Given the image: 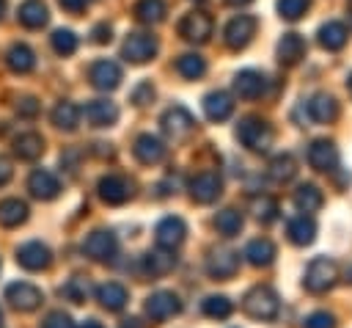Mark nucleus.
I'll return each mask as SVG.
<instances>
[{
  "label": "nucleus",
  "mask_w": 352,
  "mask_h": 328,
  "mask_svg": "<svg viewBox=\"0 0 352 328\" xmlns=\"http://www.w3.org/2000/svg\"><path fill=\"white\" fill-rule=\"evenodd\" d=\"M179 36L192 44H204L212 36V19L204 11H190L179 19Z\"/></svg>",
  "instance_id": "6"
},
{
  "label": "nucleus",
  "mask_w": 352,
  "mask_h": 328,
  "mask_svg": "<svg viewBox=\"0 0 352 328\" xmlns=\"http://www.w3.org/2000/svg\"><path fill=\"white\" fill-rule=\"evenodd\" d=\"M305 50H308L305 47V39L300 33H283V39L278 41V61L283 66H294V63L302 61Z\"/></svg>",
  "instance_id": "22"
},
{
  "label": "nucleus",
  "mask_w": 352,
  "mask_h": 328,
  "mask_svg": "<svg viewBox=\"0 0 352 328\" xmlns=\"http://www.w3.org/2000/svg\"><path fill=\"white\" fill-rule=\"evenodd\" d=\"M41 328H74V322H72V317L63 314V311H50V314L44 317Z\"/></svg>",
  "instance_id": "46"
},
{
  "label": "nucleus",
  "mask_w": 352,
  "mask_h": 328,
  "mask_svg": "<svg viewBox=\"0 0 352 328\" xmlns=\"http://www.w3.org/2000/svg\"><path fill=\"white\" fill-rule=\"evenodd\" d=\"M346 88H349V94H352V74L346 77Z\"/></svg>",
  "instance_id": "55"
},
{
  "label": "nucleus",
  "mask_w": 352,
  "mask_h": 328,
  "mask_svg": "<svg viewBox=\"0 0 352 328\" xmlns=\"http://www.w3.org/2000/svg\"><path fill=\"white\" fill-rule=\"evenodd\" d=\"M28 190H30L36 198H41V201H52V198L60 193V182H58V176H55L52 171L36 168V171L30 174V179H28Z\"/></svg>",
  "instance_id": "20"
},
{
  "label": "nucleus",
  "mask_w": 352,
  "mask_h": 328,
  "mask_svg": "<svg viewBox=\"0 0 352 328\" xmlns=\"http://www.w3.org/2000/svg\"><path fill=\"white\" fill-rule=\"evenodd\" d=\"M121 328H143V322H140L138 317H129V320L121 322Z\"/></svg>",
  "instance_id": "52"
},
{
  "label": "nucleus",
  "mask_w": 352,
  "mask_h": 328,
  "mask_svg": "<svg viewBox=\"0 0 352 328\" xmlns=\"http://www.w3.org/2000/svg\"><path fill=\"white\" fill-rule=\"evenodd\" d=\"M165 14H168L165 0H138L135 3V17L143 25H157L165 19Z\"/></svg>",
  "instance_id": "35"
},
{
  "label": "nucleus",
  "mask_w": 352,
  "mask_h": 328,
  "mask_svg": "<svg viewBox=\"0 0 352 328\" xmlns=\"http://www.w3.org/2000/svg\"><path fill=\"white\" fill-rule=\"evenodd\" d=\"M113 39V28L107 25V22H102V25H96L94 30H91V41L94 44H107Z\"/></svg>",
  "instance_id": "49"
},
{
  "label": "nucleus",
  "mask_w": 352,
  "mask_h": 328,
  "mask_svg": "<svg viewBox=\"0 0 352 328\" xmlns=\"http://www.w3.org/2000/svg\"><path fill=\"white\" fill-rule=\"evenodd\" d=\"M228 6H245V3H250V0H226Z\"/></svg>",
  "instance_id": "54"
},
{
  "label": "nucleus",
  "mask_w": 352,
  "mask_h": 328,
  "mask_svg": "<svg viewBox=\"0 0 352 328\" xmlns=\"http://www.w3.org/2000/svg\"><path fill=\"white\" fill-rule=\"evenodd\" d=\"M236 138L250 152H267L272 146V141H275V132L261 116H245L236 124Z\"/></svg>",
  "instance_id": "1"
},
{
  "label": "nucleus",
  "mask_w": 352,
  "mask_h": 328,
  "mask_svg": "<svg viewBox=\"0 0 352 328\" xmlns=\"http://www.w3.org/2000/svg\"><path fill=\"white\" fill-rule=\"evenodd\" d=\"M16 17L30 30H38V28H44L50 22V11H47V6L41 0H25L19 6V11H16Z\"/></svg>",
  "instance_id": "26"
},
{
  "label": "nucleus",
  "mask_w": 352,
  "mask_h": 328,
  "mask_svg": "<svg viewBox=\"0 0 352 328\" xmlns=\"http://www.w3.org/2000/svg\"><path fill=\"white\" fill-rule=\"evenodd\" d=\"M88 77H91L94 88H99V91H113V88H118V83H121V66H118L116 61L102 58V61H96V63L88 69Z\"/></svg>",
  "instance_id": "18"
},
{
  "label": "nucleus",
  "mask_w": 352,
  "mask_h": 328,
  "mask_svg": "<svg viewBox=\"0 0 352 328\" xmlns=\"http://www.w3.org/2000/svg\"><path fill=\"white\" fill-rule=\"evenodd\" d=\"M308 116L316 124H333L338 119V102L330 94H314L308 102Z\"/></svg>",
  "instance_id": "24"
},
{
  "label": "nucleus",
  "mask_w": 352,
  "mask_h": 328,
  "mask_svg": "<svg viewBox=\"0 0 352 328\" xmlns=\"http://www.w3.org/2000/svg\"><path fill=\"white\" fill-rule=\"evenodd\" d=\"M132 152H135V157H138L143 165H157V163L165 157V143H162L157 135L143 132V135H138V138H135Z\"/></svg>",
  "instance_id": "21"
},
{
  "label": "nucleus",
  "mask_w": 352,
  "mask_h": 328,
  "mask_svg": "<svg viewBox=\"0 0 352 328\" xmlns=\"http://www.w3.org/2000/svg\"><path fill=\"white\" fill-rule=\"evenodd\" d=\"M80 328H102V322H96V320H85Z\"/></svg>",
  "instance_id": "53"
},
{
  "label": "nucleus",
  "mask_w": 352,
  "mask_h": 328,
  "mask_svg": "<svg viewBox=\"0 0 352 328\" xmlns=\"http://www.w3.org/2000/svg\"><path fill=\"white\" fill-rule=\"evenodd\" d=\"M160 124H162V130H165V132H168L173 141H182L184 135H190V132H192L195 119H192V113H190L187 107L173 105V107H168V110L162 113Z\"/></svg>",
  "instance_id": "9"
},
{
  "label": "nucleus",
  "mask_w": 352,
  "mask_h": 328,
  "mask_svg": "<svg viewBox=\"0 0 352 328\" xmlns=\"http://www.w3.org/2000/svg\"><path fill=\"white\" fill-rule=\"evenodd\" d=\"M201 105H204V113L209 121H226L234 113V102L226 91H209Z\"/></svg>",
  "instance_id": "23"
},
{
  "label": "nucleus",
  "mask_w": 352,
  "mask_h": 328,
  "mask_svg": "<svg viewBox=\"0 0 352 328\" xmlns=\"http://www.w3.org/2000/svg\"><path fill=\"white\" fill-rule=\"evenodd\" d=\"M0 325H3V311H0Z\"/></svg>",
  "instance_id": "57"
},
{
  "label": "nucleus",
  "mask_w": 352,
  "mask_h": 328,
  "mask_svg": "<svg viewBox=\"0 0 352 328\" xmlns=\"http://www.w3.org/2000/svg\"><path fill=\"white\" fill-rule=\"evenodd\" d=\"M82 251H85L91 259H96V262H113L116 254H118V240H116L113 232L96 229V232H91V234L85 237Z\"/></svg>",
  "instance_id": "5"
},
{
  "label": "nucleus",
  "mask_w": 352,
  "mask_h": 328,
  "mask_svg": "<svg viewBox=\"0 0 352 328\" xmlns=\"http://www.w3.org/2000/svg\"><path fill=\"white\" fill-rule=\"evenodd\" d=\"M25 221H28V204L25 201H19V198L0 201V226L14 229V226H19Z\"/></svg>",
  "instance_id": "33"
},
{
  "label": "nucleus",
  "mask_w": 352,
  "mask_h": 328,
  "mask_svg": "<svg viewBox=\"0 0 352 328\" xmlns=\"http://www.w3.org/2000/svg\"><path fill=\"white\" fill-rule=\"evenodd\" d=\"M239 270V254L228 251V248H214L206 256V273L217 281H228L234 273Z\"/></svg>",
  "instance_id": "10"
},
{
  "label": "nucleus",
  "mask_w": 352,
  "mask_h": 328,
  "mask_svg": "<svg viewBox=\"0 0 352 328\" xmlns=\"http://www.w3.org/2000/svg\"><path fill=\"white\" fill-rule=\"evenodd\" d=\"M154 237H157V245H160V248L176 251V248L184 243V237H187V223H184L182 218H176V215H168V218H162V221L157 223Z\"/></svg>",
  "instance_id": "12"
},
{
  "label": "nucleus",
  "mask_w": 352,
  "mask_h": 328,
  "mask_svg": "<svg viewBox=\"0 0 352 328\" xmlns=\"http://www.w3.org/2000/svg\"><path fill=\"white\" fill-rule=\"evenodd\" d=\"M38 107H41V105H38L36 96H25V99L16 102V113H19L22 119H33V116L38 113Z\"/></svg>",
  "instance_id": "48"
},
{
  "label": "nucleus",
  "mask_w": 352,
  "mask_h": 328,
  "mask_svg": "<svg viewBox=\"0 0 352 328\" xmlns=\"http://www.w3.org/2000/svg\"><path fill=\"white\" fill-rule=\"evenodd\" d=\"M176 72H179L184 80H198V77L206 74V61H204L201 55H195V52H187V55H182V58L176 61Z\"/></svg>",
  "instance_id": "37"
},
{
  "label": "nucleus",
  "mask_w": 352,
  "mask_h": 328,
  "mask_svg": "<svg viewBox=\"0 0 352 328\" xmlns=\"http://www.w3.org/2000/svg\"><path fill=\"white\" fill-rule=\"evenodd\" d=\"M16 262H19L25 270H44V267L52 262V254H50V248H47L44 243L30 240V243L19 245V251H16Z\"/></svg>",
  "instance_id": "19"
},
{
  "label": "nucleus",
  "mask_w": 352,
  "mask_h": 328,
  "mask_svg": "<svg viewBox=\"0 0 352 328\" xmlns=\"http://www.w3.org/2000/svg\"><path fill=\"white\" fill-rule=\"evenodd\" d=\"M308 163H311V168L324 171V174L336 171V165H338V149H336V143L327 141V138L314 141L308 146Z\"/></svg>",
  "instance_id": "16"
},
{
  "label": "nucleus",
  "mask_w": 352,
  "mask_h": 328,
  "mask_svg": "<svg viewBox=\"0 0 352 328\" xmlns=\"http://www.w3.org/2000/svg\"><path fill=\"white\" fill-rule=\"evenodd\" d=\"M99 196L104 204H126L132 198V182L126 176H118V174H107L99 179Z\"/></svg>",
  "instance_id": "11"
},
{
  "label": "nucleus",
  "mask_w": 352,
  "mask_h": 328,
  "mask_svg": "<svg viewBox=\"0 0 352 328\" xmlns=\"http://www.w3.org/2000/svg\"><path fill=\"white\" fill-rule=\"evenodd\" d=\"M58 6L63 11H69V14H80V11H85L91 6V0H58Z\"/></svg>",
  "instance_id": "50"
},
{
  "label": "nucleus",
  "mask_w": 352,
  "mask_h": 328,
  "mask_svg": "<svg viewBox=\"0 0 352 328\" xmlns=\"http://www.w3.org/2000/svg\"><path fill=\"white\" fill-rule=\"evenodd\" d=\"M44 152V138L38 132H22L14 138V154L19 160H36Z\"/></svg>",
  "instance_id": "31"
},
{
  "label": "nucleus",
  "mask_w": 352,
  "mask_h": 328,
  "mask_svg": "<svg viewBox=\"0 0 352 328\" xmlns=\"http://www.w3.org/2000/svg\"><path fill=\"white\" fill-rule=\"evenodd\" d=\"M220 190H223V182L214 171H201L190 179V196L198 204H212L220 196Z\"/></svg>",
  "instance_id": "14"
},
{
  "label": "nucleus",
  "mask_w": 352,
  "mask_h": 328,
  "mask_svg": "<svg viewBox=\"0 0 352 328\" xmlns=\"http://www.w3.org/2000/svg\"><path fill=\"white\" fill-rule=\"evenodd\" d=\"M280 309V300L275 295V289L270 287H253L245 298H242V311L253 320H272Z\"/></svg>",
  "instance_id": "2"
},
{
  "label": "nucleus",
  "mask_w": 352,
  "mask_h": 328,
  "mask_svg": "<svg viewBox=\"0 0 352 328\" xmlns=\"http://www.w3.org/2000/svg\"><path fill=\"white\" fill-rule=\"evenodd\" d=\"M179 311H182V300H179V295H173V292H168V289H160V292L148 295V300H146V314H148L154 322L170 320V317L179 314Z\"/></svg>",
  "instance_id": "13"
},
{
  "label": "nucleus",
  "mask_w": 352,
  "mask_h": 328,
  "mask_svg": "<svg viewBox=\"0 0 352 328\" xmlns=\"http://www.w3.org/2000/svg\"><path fill=\"white\" fill-rule=\"evenodd\" d=\"M231 300L226 298V295H209L206 300H204V314L206 317H212V320H226L228 314H231Z\"/></svg>",
  "instance_id": "42"
},
{
  "label": "nucleus",
  "mask_w": 352,
  "mask_h": 328,
  "mask_svg": "<svg viewBox=\"0 0 352 328\" xmlns=\"http://www.w3.org/2000/svg\"><path fill=\"white\" fill-rule=\"evenodd\" d=\"M294 207L302 212V215H311L322 207V193L316 185H300L294 190Z\"/></svg>",
  "instance_id": "36"
},
{
  "label": "nucleus",
  "mask_w": 352,
  "mask_h": 328,
  "mask_svg": "<svg viewBox=\"0 0 352 328\" xmlns=\"http://www.w3.org/2000/svg\"><path fill=\"white\" fill-rule=\"evenodd\" d=\"M143 267H146L148 276H165V273H170L176 267V256H173L170 248H160L157 245L154 251H148L143 256Z\"/></svg>",
  "instance_id": "28"
},
{
  "label": "nucleus",
  "mask_w": 352,
  "mask_h": 328,
  "mask_svg": "<svg viewBox=\"0 0 352 328\" xmlns=\"http://www.w3.org/2000/svg\"><path fill=\"white\" fill-rule=\"evenodd\" d=\"M6 63H8V69L14 72V74H28V72H33V66H36V52L28 47V44H11L8 47V52H6Z\"/></svg>",
  "instance_id": "25"
},
{
  "label": "nucleus",
  "mask_w": 352,
  "mask_h": 328,
  "mask_svg": "<svg viewBox=\"0 0 352 328\" xmlns=\"http://www.w3.org/2000/svg\"><path fill=\"white\" fill-rule=\"evenodd\" d=\"M88 292H91V284H88V278H82V276H74V278H69V281L60 287V295H63L66 300H72V303H82V300L88 298Z\"/></svg>",
  "instance_id": "41"
},
{
  "label": "nucleus",
  "mask_w": 352,
  "mask_h": 328,
  "mask_svg": "<svg viewBox=\"0 0 352 328\" xmlns=\"http://www.w3.org/2000/svg\"><path fill=\"white\" fill-rule=\"evenodd\" d=\"M253 36H256V19H253L250 14L234 17V19L226 25V30H223V39H226V44H228L231 50H245Z\"/></svg>",
  "instance_id": "7"
},
{
  "label": "nucleus",
  "mask_w": 352,
  "mask_h": 328,
  "mask_svg": "<svg viewBox=\"0 0 352 328\" xmlns=\"http://www.w3.org/2000/svg\"><path fill=\"white\" fill-rule=\"evenodd\" d=\"M96 298H99V303H102L107 311H118V309H124V303L129 300L126 287L118 284V281H107V284L96 287Z\"/></svg>",
  "instance_id": "30"
},
{
  "label": "nucleus",
  "mask_w": 352,
  "mask_h": 328,
  "mask_svg": "<svg viewBox=\"0 0 352 328\" xmlns=\"http://www.w3.org/2000/svg\"><path fill=\"white\" fill-rule=\"evenodd\" d=\"M245 259H248L250 265H256V267H267V265L275 259V245H272V240H267V237L250 240V243L245 245Z\"/></svg>",
  "instance_id": "32"
},
{
  "label": "nucleus",
  "mask_w": 352,
  "mask_h": 328,
  "mask_svg": "<svg viewBox=\"0 0 352 328\" xmlns=\"http://www.w3.org/2000/svg\"><path fill=\"white\" fill-rule=\"evenodd\" d=\"M349 278H352V270H349Z\"/></svg>",
  "instance_id": "58"
},
{
  "label": "nucleus",
  "mask_w": 352,
  "mask_h": 328,
  "mask_svg": "<svg viewBox=\"0 0 352 328\" xmlns=\"http://www.w3.org/2000/svg\"><path fill=\"white\" fill-rule=\"evenodd\" d=\"M11 174H14V171H11V163H8L6 157H0V187L11 179Z\"/></svg>",
  "instance_id": "51"
},
{
  "label": "nucleus",
  "mask_w": 352,
  "mask_h": 328,
  "mask_svg": "<svg viewBox=\"0 0 352 328\" xmlns=\"http://www.w3.org/2000/svg\"><path fill=\"white\" fill-rule=\"evenodd\" d=\"M6 300H8L14 309H19V311H33V309L41 306L44 295H41L38 287H33V284H28V281H14V284L6 287Z\"/></svg>",
  "instance_id": "8"
},
{
  "label": "nucleus",
  "mask_w": 352,
  "mask_h": 328,
  "mask_svg": "<svg viewBox=\"0 0 352 328\" xmlns=\"http://www.w3.org/2000/svg\"><path fill=\"white\" fill-rule=\"evenodd\" d=\"M52 124L58 127V130H66V132H72V130H77V124H80V107L74 105V102H58L55 107H52Z\"/></svg>",
  "instance_id": "34"
},
{
  "label": "nucleus",
  "mask_w": 352,
  "mask_h": 328,
  "mask_svg": "<svg viewBox=\"0 0 352 328\" xmlns=\"http://www.w3.org/2000/svg\"><path fill=\"white\" fill-rule=\"evenodd\" d=\"M253 215H256L258 221L270 223V221H275V215H278V204H275L272 198H267V196L253 198Z\"/></svg>",
  "instance_id": "44"
},
{
  "label": "nucleus",
  "mask_w": 352,
  "mask_h": 328,
  "mask_svg": "<svg viewBox=\"0 0 352 328\" xmlns=\"http://www.w3.org/2000/svg\"><path fill=\"white\" fill-rule=\"evenodd\" d=\"M305 328H336V317L330 311H314L305 317Z\"/></svg>",
  "instance_id": "45"
},
{
  "label": "nucleus",
  "mask_w": 352,
  "mask_h": 328,
  "mask_svg": "<svg viewBox=\"0 0 352 328\" xmlns=\"http://www.w3.org/2000/svg\"><path fill=\"white\" fill-rule=\"evenodd\" d=\"M157 50H160L157 36H151V33H129L124 39V44H121V58L140 66V63H148L157 55Z\"/></svg>",
  "instance_id": "3"
},
{
  "label": "nucleus",
  "mask_w": 352,
  "mask_h": 328,
  "mask_svg": "<svg viewBox=\"0 0 352 328\" xmlns=\"http://www.w3.org/2000/svg\"><path fill=\"white\" fill-rule=\"evenodd\" d=\"M80 116H82L91 127H110V124L118 121V105L110 102V99H94V102H88V105L80 110Z\"/></svg>",
  "instance_id": "17"
},
{
  "label": "nucleus",
  "mask_w": 352,
  "mask_h": 328,
  "mask_svg": "<svg viewBox=\"0 0 352 328\" xmlns=\"http://www.w3.org/2000/svg\"><path fill=\"white\" fill-rule=\"evenodd\" d=\"M50 41H52V50H55L60 58L74 55V50H77V36H74V30H69V28H58V30L50 36Z\"/></svg>",
  "instance_id": "39"
},
{
  "label": "nucleus",
  "mask_w": 352,
  "mask_h": 328,
  "mask_svg": "<svg viewBox=\"0 0 352 328\" xmlns=\"http://www.w3.org/2000/svg\"><path fill=\"white\" fill-rule=\"evenodd\" d=\"M286 234H289V240L294 243V245H308V243H314V237H316V223H314V218L311 215H297V218H292L289 223H286Z\"/></svg>",
  "instance_id": "27"
},
{
  "label": "nucleus",
  "mask_w": 352,
  "mask_h": 328,
  "mask_svg": "<svg viewBox=\"0 0 352 328\" xmlns=\"http://www.w3.org/2000/svg\"><path fill=\"white\" fill-rule=\"evenodd\" d=\"M346 25L344 22H338V19H330V22H324L322 28H319V33H316V39H319V44L324 47V50H341L344 44H346Z\"/></svg>",
  "instance_id": "29"
},
{
  "label": "nucleus",
  "mask_w": 352,
  "mask_h": 328,
  "mask_svg": "<svg viewBox=\"0 0 352 328\" xmlns=\"http://www.w3.org/2000/svg\"><path fill=\"white\" fill-rule=\"evenodd\" d=\"M294 174H297V165H294V157H292V154H278V157H272V163H270V176H272L275 182H289Z\"/></svg>",
  "instance_id": "40"
},
{
  "label": "nucleus",
  "mask_w": 352,
  "mask_h": 328,
  "mask_svg": "<svg viewBox=\"0 0 352 328\" xmlns=\"http://www.w3.org/2000/svg\"><path fill=\"white\" fill-rule=\"evenodd\" d=\"M3 11H6V0H0V17H3Z\"/></svg>",
  "instance_id": "56"
},
{
  "label": "nucleus",
  "mask_w": 352,
  "mask_h": 328,
  "mask_svg": "<svg viewBox=\"0 0 352 328\" xmlns=\"http://www.w3.org/2000/svg\"><path fill=\"white\" fill-rule=\"evenodd\" d=\"M214 229L223 234V237H234V234H239V229H242V212H236V209H220L217 215H214Z\"/></svg>",
  "instance_id": "38"
},
{
  "label": "nucleus",
  "mask_w": 352,
  "mask_h": 328,
  "mask_svg": "<svg viewBox=\"0 0 352 328\" xmlns=\"http://www.w3.org/2000/svg\"><path fill=\"white\" fill-rule=\"evenodd\" d=\"M151 99H154V85H151V83H140V85L132 91V102L140 105V107L148 105Z\"/></svg>",
  "instance_id": "47"
},
{
  "label": "nucleus",
  "mask_w": 352,
  "mask_h": 328,
  "mask_svg": "<svg viewBox=\"0 0 352 328\" xmlns=\"http://www.w3.org/2000/svg\"><path fill=\"white\" fill-rule=\"evenodd\" d=\"M336 278H338L336 262L327 259V256H316V259H311V265L305 270V289L308 292H316V295L319 292H327L336 284Z\"/></svg>",
  "instance_id": "4"
},
{
  "label": "nucleus",
  "mask_w": 352,
  "mask_h": 328,
  "mask_svg": "<svg viewBox=\"0 0 352 328\" xmlns=\"http://www.w3.org/2000/svg\"><path fill=\"white\" fill-rule=\"evenodd\" d=\"M311 8V0H278V14L289 22H297Z\"/></svg>",
  "instance_id": "43"
},
{
  "label": "nucleus",
  "mask_w": 352,
  "mask_h": 328,
  "mask_svg": "<svg viewBox=\"0 0 352 328\" xmlns=\"http://www.w3.org/2000/svg\"><path fill=\"white\" fill-rule=\"evenodd\" d=\"M267 77L256 69H242L234 74V94L239 99H258L264 91H267Z\"/></svg>",
  "instance_id": "15"
}]
</instances>
